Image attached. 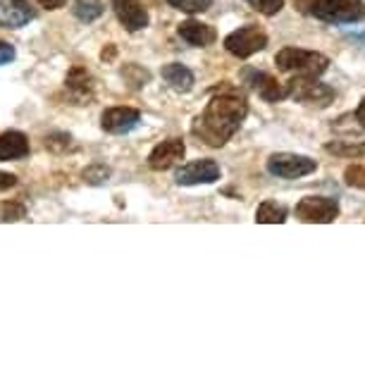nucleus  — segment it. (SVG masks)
<instances>
[{
  "mask_svg": "<svg viewBox=\"0 0 365 365\" xmlns=\"http://www.w3.org/2000/svg\"><path fill=\"white\" fill-rule=\"evenodd\" d=\"M177 31H179V36L187 41L189 46H198V48L212 46L217 41V31L212 29L210 24L196 22V19H187V22H182Z\"/></svg>",
  "mask_w": 365,
  "mask_h": 365,
  "instance_id": "nucleus-15",
  "label": "nucleus"
},
{
  "mask_svg": "<svg viewBox=\"0 0 365 365\" xmlns=\"http://www.w3.org/2000/svg\"><path fill=\"white\" fill-rule=\"evenodd\" d=\"M26 217V208L17 201H3L0 203V220L3 222H19Z\"/></svg>",
  "mask_w": 365,
  "mask_h": 365,
  "instance_id": "nucleus-21",
  "label": "nucleus"
},
{
  "mask_svg": "<svg viewBox=\"0 0 365 365\" xmlns=\"http://www.w3.org/2000/svg\"><path fill=\"white\" fill-rule=\"evenodd\" d=\"M249 115V103L237 91H220L194 120L191 134L205 146L220 148L239 132L241 122Z\"/></svg>",
  "mask_w": 365,
  "mask_h": 365,
  "instance_id": "nucleus-1",
  "label": "nucleus"
},
{
  "mask_svg": "<svg viewBox=\"0 0 365 365\" xmlns=\"http://www.w3.org/2000/svg\"><path fill=\"white\" fill-rule=\"evenodd\" d=\"M72 146V136L70 134H51L46 136V148L48 150H55V153H63Z\"/></svg>",
  "mask_w": 365,
  "mask_h": 365,
  "instance_id": "nucleus-27",
  "label": "nucleus"
},
{
  "mask_svg": "<svg viewBox=\"0 0 365 365\" xmlns=\"http://www.w3.org/2000/svg\"><path fill=\"white\" fill-rule=\"evenodd\" d=\"M141 113L134 108H108L101 117V125L108 134H129L139 127Z\"/></svg>",
  "mask_w": 365,
  "mask_h": 365,
  "instance_id": "nucleus-9",
  "label": "nucleus"
},
{
  "mask_svg": "<svg viewBox=\"0 0 365 365\" xmlns=\"http://www.w3.org/2000/svg\"><path fill=\"white\" fill-rule=\"evenodd\" d=\"M29 155V139L22 132H5L0 134V160L10 163Z\"/></svg>",
  "mask_w": 365,
  "mask_h": 365,
  "instance_id": "nucleus-16",
  "label": "nucleus"
},
{
  "mask_svg": "<svg viewBox=\"0 0 365 365\" xmlns=\"http://www.w3.org/2000/svg\"><path fill=\"white\" fill-rule=\"evenodd\" d=\"M67 91L79 106H84L93 98V91H96V79L91 77V72L84 70V67H72L70 74H67V81H65Z\"/></svg>",
  "mask_w": 365,
  "mask_h": 365,
  "instance_id": "nucleus-13",
  "label": "nucleus"
},
{
  "mask_svg": "<svg viewBox=\"0 0 365 365\" xmlns=\"http://www.w3.org/2000/svg\"><path fill=\"white\" fill-rule=\"evenodd\" d=\"M15 184H17V177L15 175H10V172H0V191L15 187Z\"/></svg>",
  "mask_w": 365,
  "mask_h": 365,
  "instance_id": "nucleus-29",
  "label": "nucleus"
},
{
  "mask_svg": "<svg viewBox=\"0 0 365 365\" xmlns=\"http://www.w3.org/2000/svg\"><path fill=\"white\" fill-rule=\"evenodd\" d=\"M81 177H84L86 184H93V187H98V184H106L108 179H110V168H106V165H101V163H96V165H91V168H86Z\"/></svg>",
  "mask_w": 365,
  "mask_h": 365,
  "instance_id": "nucleus-23",
  "label": "nucleus"
},
{
  "mask_svg": "<svg viewBox=\"0 0 365 365\" xmlns=\"http://www.w3.org/2000/svg\"><path fill=\"white\" fill-rule=\"evenodd\" d=\"M179 187H196V184H212L220 179V165L215 160H194L177 170Z\"/></svg>",
  "mask_w": 365,
  "mask_h": 365,
  "instance_id": "nucleus-8",
  "label": "nucleus"
},
{
  "mask_svg": "<svg viewBox=\"0 0 365 365\" xmlns=\"http://www.w3.org/2000/svg\"><path fill=\"white\" fill-rule=\"evenodd\" d=\"M267 46V34L260 29V26H241V29L232 31L230 36L225 38V48L227 53H232L234 58H251V55L260 53Z\"/></svg>",
  "mask_w": 365,
  "mask_h": 365,
  "instance_id": "nucleus-7",
  "label": "nucleus"
},
{
  "mask_svg": "<svg viewBox=\"0 0 365 365\" xmlns=\"http://www.w3.org/2000/svg\"><path fill=\"white\" fill-rule=\"evenodd\" d=\"M256 222L260 225H282L287 222V208L282 203L263 201L256 210Z\"/></svg>",
  "mask_w": 365,
  "mask_h": 365,
  "instance_id": "nucleus-18",
  "label": "nucleus"
},
{
  "mask_svg": "<svg viewBox=\"0 0 365 365\" xmlns=\"http://www.w3.org/2000/svg\"><path fill=\"white\" fill-rule=\"evenodd\" d=\"M287 98L303 103V106L329 108L334 103L336 93L329 84L318 81V77H294L287 84Z\"/></svg>",
  "mask_w": 365,
  "mask_h": 365,
  "instance_id": "nucleus-4",
  "label": "nucleus"
},
{
  "mask_svg": "<svg viewBox=\"0 0 365 365\" xmlns=\"http://www.w3.org/2000/svg\"><path fill=\"white\" fill-rule=\"evenodd\" d=\"M184 153H187V146H184L182 139H168V141L158 143V146L150 150L148 165H150V170H158V172L170 170L172 165H177L182 160Z\"/></svg>",
  "mask_w": 365,
  "mask_h": 365,
  "instance_id": "nucleus-11",
  "label": "nucleus"
},
{
  "mask_svg": "<svg viewBox=\"0 0 365 365\" xmlns=\"http://www.w3.org/2000/svg\"><path fill=\"white\" fill-rule=\"evenodd\" d=\"M318 170V163L308 155L299 153H272L267 158V172L277 179H301L306 175H313Z\"/></svg>",
  "mask_w": 365,
  "mask_h": 365,
  "instance_id": "nucleus-6",
  "label": "nucleus"
},
{
  "mask_svg": "<svg viewBox=\"0 0 365 365\" xmlns=\"http://www.w3.org/2000/svg\"><path fill=\"white\" fill-rule=\"evenodd\" d=\"M160 74H163V79L179 93H189L191 88H194V74H191L189 67H184L179 63L165 65Z\"/></svg>",
  "mask_w": 365,
  "mask_h": 365,
  "instance_id": "nucleus-17",
  "label": "nucleus"
},
{
  "mask_svg": "<svg viewBox=\"0 0 365 365\" xmlns=\"http://www.w3.org/2000/svg\"><path fill=\"white\" fill-rule=\"evenodd\" d=\"M325 150L336 158L358 160V158L365 155V143H361V141H329V143H325Z\"/></svg>",
  "mask_w": 365,
  "mask_h": 365,
  "instance_id": "nucleus-19",
  "label": "nucleus"
},
{
  "mask_svg": "<svg viewBox=\"0 0 365 365\" xmlns=\"http://www.w3.org/2000/svg\"><path fill=\"white\" fill-rule=\"evenodd\" d=\"M246 3H249L253 10H258L260 15H267V17L277 15V12L284 8V0H246Z\"/></svg>",
  "mask_w": 365,
  "mask_h": 365,
  "instance_id": "nucleus-26",
  "label": "nucleus"
},
{
  "mask_svg": "<svg viewBox=\"0 0 365 365\" xmlns=\"http://www.w3.org/2000/svg\"><path fill=\"white\" fill-rule=\"evenodd\" d=\"M356 122L365 129V98L361 101V106H358V110H356Z\"/></svg>",
  "mask_w": 365,
  "mask_h": 365,
  "instance_id": "nucleus-31",
  "label": "nucleus"
},
{
  "mask_svg": "<svg viewBox=\"0 0 365 365\" xmlns=\"http://www.w3.org/2000/svg\"><path fill=\"white\" fill-rule=\"evenodd\" d=\"M344 179H346L349 187L365 189V165H349V168L344 170Z\"/></svg>",
  "mask_w": 365,
  "mask_h": 365,
  "instance_id": "nucleus-25",
  "label": "nucleus"
},
{
  "mask_svg": "<svg viewBox=\"0 0 365 365\" xmlns=\"http://www.w3.org/2000/svg\"><path fill=\"white\" fill-rule=\"evenodd\" d=\"M172 8L189 12V15H196V12H205L212 5V0H168Z\"/></svg>",
  "mask_w": 365,
  "mask_h": 365,
  "instance_id": "nucleus-24",
  "label": "nucleus"
},
{
  "mask_svg": "<svg viewBox=\"0 0 365 365\" xmlns=\"http://www.w3.org/2000/svg\"><path fill=\"white\" fill-rule=\"evenodd\" d=\"M292 3L301 15L327 24H356L365 19L363 0H292Z\"/></svg>",
  "mask_w": 365,
  "mask_h": 365,
  "instance_id": "nucleus-2",
  "label": "nucleus"
},
{
  "mask_svg": "<svg viewBox=\"0 0 365 365\" xmlns=\"http://www.w3.org/2000/svg\"><path fill=\"white\" fill-rule=\"evenodd\" d=\"M115 53H117V51H115V46H108L106 51L101 53V58H103V60H113V58H115Z\"/></svg>",
  "mask_w": 365,
  "mask_h": 365,
  "instance_id": "nucleus-32",
  "label": "nucleus"
},
{
  "mask_svg": "<svg viewBox=\"0 0 365 365\" xmlns=\"http://www.w3.org/2000/svg\"><path fill=\"white\" fill-rule=\"evenodd\" d=\"M36 3L41 5V8H46V10H60V8H65V5H67V0H36Z\"/></svg>",
  "mask_w": 365,
  "mask_h": 365,
  "instance_id": "nucleus-30",
  "label": "nucleus"
},
{
  "mask_svg": "<svg viewBox=\"0 0 365 365\" xmlns=\"http://www.w3.org/2000/svg\"><path fill=\"white\" fill-rule=\"evenodd\" d=\"M113 10L127 31H141L148 26V12L139 0H113Z\"/></svg>",
  "mask_w": 365,
  "mask_h": 365,
  "instance_id": "nucleus-12",
  "label": "nucleus"
},
{
  "mask_svg": "<svg viewBox=\"0 0 365 365\" xmlns=\"http://www.w3.org/2000/svg\"><path fill=\"white\" fill-rule=\"evenodd\" d=\"M274 65H277L279 72L296 74V77H320V74L327 72L329 58L315 51L287 46L274 55Z\"/></svg>",
  "mask_w": 365,
  "mask_h": 365,
  "instance_id": "nucleus-3",
  "label": "nucleus"
},
{
  "mask_svg": "<svg viewBox=\"0 0 365 365\" xmlns=\"http://www.w3.org/2000/svg\"><path fill=\"white\" fill-rule=\"evenodd\" d=\"M36 17L29 0H0V26L5 29H22Z\"/></svg>",
  "mask_w": 365,
  "mask_h": 365,
  "instance_id": "nucleus-10",
  "label": "nucleus"
},
{
  "mask_svg": "<svg viewBox=\"0 0 365 365\" xmlns=\"http://www.w3.org/2000/svg\"><path fill=\"white\" fill-rule=\"evenodd\" d=\"M249 84L256 88L258 96L267 103H279L287 98V84H279L272 74L265 72H249Z\"/></svg>",
  "mask_w": 365,
  "mask_h": 365,
  "instance_id": "nucleus-14",
  "label": "nucleus"
},
{
  "mask_svg": "<svg viewBox=\"0 0 365 365\" xmlns=\"http://www.w3.org/2000/svg\"><path fill=\"white\" fill-rule=\"evenodd\" d=\"M122 77L129 81V86H132V88H141V86L148 84L150 74L146 70H141L139 65H127L125 70H122Z\"/></svg>",
  "mask_w": 365,
  "mask_h": 365,
  "instance_id": "nucleus-22",
  "label": "nucleus"
},
{
  "mask_svg": "<svg viewBox=\"0 0 365 365\" xmlns=\"http://www.w3.org/2000/svg\"><path fill=\"white\" fill-rule=\"evenodd\" d=\"M103 3L101 0H74V8H72V12H74V17L77 19H81V22H96L101 15H103Z\"/></svg>",
  "mask_w": 365,
  "mask_h": 365,
  "instance_id": "nucleus-20",
  "label": "nucleus"
},
{
  "mask_svg": "<svg viewBox=\"0 0 365 365\" xmlns=\"http://www.w3.org/2000/svg\"><path fill=\"white\" fill-rule=\"evenodd\" d=\"M12 60H15V48L5 43V41H0V65H8Z\"/></svg>",
  "mask_w": 365,
  "mask_h": 365,
  "instance_id": "nucleus-28",
  "label": "nucleus"
},
{
  "mask_svg": "<svg viewBox=\"0 0 365 365\" xmlns=\"http://www.w3.org/2000/svg\"><path fill=\"white\" fill-rule=\"evenodd\" d=\"M296 217L311 225H329L339 217V203L329 196H306L296 203Z\"/></svg>",
  "mask_w": 365,
  "mask_h": 365,
  "instance_id": "nucleus-5",
  "label": "nucleus"
}]
</instances>
